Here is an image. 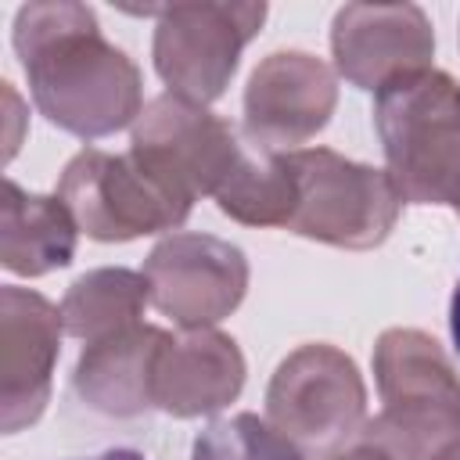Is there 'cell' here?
I'll use <instances>...</instances> for the list:
<instances>
[{"instance_id":"1","label":"cell","mask_w":460,"mask_h":460,"mask_svg":"<svg viewBox=\"0 0 460 460\" xmlns=\"http://www.w3.org/2000/svg\"><path fill=\"white\" fill-rule=\"evenodd\" d=\"M14 50L36 108L83 140L108 137L144 111L140 68L101 36L86 4H25L14 18Z\"/></svg>"},{"instance_id":"2","label":"cell","mask_w":460,"mask_h":460,"mask_svg":"<svg viewBox=\"0 0 460 460\" xmlns=\"http://www.w3.org/2000/svg\"><path fill=\"white\" fill-rule=\"evenodd\" d=\"M381 413L359 428L392 460H435L460 435V374L417 327H388L374 345Z\"/></svg>"},{"instance_id":"3","label":"cell","mask_w":460,"mask_h":460,"mask_svg":"<svg viewBox=\"0 0 460 460\" xmlns=\"http://www.w3.org/2000/svg\"><path fill=\"white\" fill-rule=\"evenodd\" d=\"M374 126L402 201L460 208V83L410 72L374 97Z\"/></svg>"},{"instance_id":"4","label":"cell","mask_w":460,"mask_h":460,"mask_svg":"<svg viewBox=\"0 0 460 460\" xmlns=\"http://www.w3.org/2000/svg\"><path fill=\"white\" fill-rule=\"evenodd\" d=\"M284 155L298 190L288 223L291 234L352 252L377 248L392 234L402 212V194L388 169L352 162L331 147H298Z\"/></svg>"},{"instance_id":"5","label":"cell","mask_w":460,"mask_h":460,"mask_svg":"<svg viewBox=\"0 0 460 460\" xmlns=\"http://www.w3.org/2000/svg\"><path fill=\"white\" fill-rule=\"evenodd\" d=\"M58 198L86 237L108 244L176 230L194 208L187 194L165 183L133 151L111 155L101 147H83L65 165Z\"/></svg>"},{"instance_id":"6","label":"cell","mask_w":460,"mask_h":460,"mask_svg":"<svg viewBox=\"0 0 460 460\" xmlns=\"http://www.w3.org/2000/svg\"><path fill=\"white\" fill-rule=\"evenodd\" d=\"M367 385L352 356L327 341L298 345L270 377L266 420L302 453L331 456L359 435Z\"/></svg>"},{"instance_id":"7","label":"cell","mask_w":460,"mask_h":460,"mask_svg":"<svg viewBox=\"0 0 460 460\" xmlns=\"http://www.w3.org/2000/svg\"><path fill=\"white\" fill-rule=\"evenodd\" d=\"M155 25V68L194 104H212L230 86L241 50L259 36L266 4H169L151 11Z\"/></svg>"},{"instance_id":"8","label":"cell","mask_w":460,"mask_h":460,"mask_svg":"<svg viewBox=\"0 0 460 460\" xmlns=\"http://www.w3.org/2000/svg\"><path fill=\"white\" fill-rule=\"evenodd\" d=\"M129 151L180 194L198 201L201 194H219V187L244 162L248 144L205 104L180 93H162L137 115Z\"/></svg>"},{"instance_id":"9","label":"cell","mask_w":460,"mask_h":460,"mask_svg":"<svg viewBox=\"0 0 460 460\" xmlns=\"http://www.w3.org/2000/svg\"><path fill=\"white\" fill-rule=\"evenodd\" d=\"M144 280L151 305L183 331L212 327L230 316L248 291V259L237 244L212 234H169L147 262Z\"/></svg>"},{"instance_id":"10","label":"cell","mask_w":460,"mask_h":460,"mask_svg":"<svg viewBox=\"0 0 460 460\" xmlns=\"http://www.w3.org/2000/svg\"><path fill=\"white\" fill-rule=\"evenodd\" d=\"M338 104L327 61L305 50H277L255 65L244 86V137L252 147L284 155L316 137Z\"/></svg>"},{"instance_id":"11","label":"cell","mask_w":460,"mask_h":460,"mask_svg":"<svg viewBox=\"0 0 460 460\" xmlns=\"http://www.w3.org/2000/svg\"><path fill=\"white\" fill-rule=\"evenodd\" d=\"M334 68L359 90H381L431 68L435 32L417 4H345L331 25Z\"/></svg>"},{"instance_id":"12","label":"cell","mask_w":460,"mask_h":460,"mask_svg":"<svg viewBox=\"0 0 460 460\" xmlns=\"http://www.w3.org/2000/svg\"><path fill=\"white\" fill-rule=\"evenodd\" d=\"M61 309L29 288L0 291V428L7 435L40 420L61 352Z\"/></svg>"},{"instance_id":"13","label":"cell","mask_w":460,"mask_h":460,"mask_svg":"<svg viewBox=\"0 0 460 460\" xmlns=\"http://www.w3.org/2000/svg\"><path fill=\"white\" fill-rule=\"evenodd\" d=\"M244 388V356L216 327L169 334L155 359V406L169 417H205L230 406Z\"/></svg>"},{"instance_id":"14","label":"cell","mask_w":460,"mask_h":460,"mask_svg":"<svg viewBox=\"0 0 460 460\" xmlns=\"http://www.w3.org/2000/svg\"><path fill=\"white\" fill-rule=\"evenodd\" d=\"M169 331L133 323L90 341L75 363V395L104 417H140L155 406V359Z\"/></svg>"},{"instance_id":"15","label":"cell","mask_w":460,"mask_h":460,"mask_svg":"<svg viewBox=\"0 0 460 460\" xmlns=\"http://www.w3.org/2000/svg\"><path fill=\"white\" fill-rule=\"evenodd\" d=\"M75 219L54 194H29L4 180L0 194V262L18 277H43L75 255Z\"/></svg>"},{"instance_id":"16","label":"cell","mask_w":460,"mask_h":460,"mask_svg":"<svg viewBox=\"0 0 460 460\" xmlns=\"http://www.w3.org/2000/svg\"><path fill=\"white\" fill-rule=\"evenodd\" d=\"M151 302L144 273L122 270V266H104L83 273L61 298V323L72 338L101 341L115 331H126L140 323L144 305Z\"/></svg>"},{"instance_id":"17","label":"cell","mask_w":460,"mask_h":460,"mask_svg":"<svg viewBox=\"0 0 460 460\" xmlns=\"http://www.w3.org/2000/svg\"><path fill=\"white\" fill-rule=\"evenodd\" d=\"M295 172L288 155H270L259 147H248L237 172L219 187L216 205L223 216L244 223V226H284L295 216Z\"/></svg>"},{"instance_id":"18","label":"cell","mask_w":460,"mask_h":460,"mask_svg":"<svg viewBox=\"0 0 460 460\" xmlns=\"http://www.w3.org/2000/svg\"><path fill=\"white\" fill-rule=\"evenodd\" d=\"M190 460H302V453L255 413L212 420L190 449Z\"/></svg>"},{"instance_id":"19","label":"cell","mask_w":460,"mask_h":460,"mask_svg":"<svg viewBox=\"0 0 460 460\" xmlns=\"http://www.w3.org/2000/svg\"><path fill=\"white\" fill-rule=\"evenodd\" d=\"M327 460H392L377 442H370V438H363V435H356L349 446H341V449H334Z\"/></svg>"},{"instance_id":"20","label":"cell","mask_w":460,"mask_h":460,"mask_svg":"<svg viewBox=\"0 0 460 460\" xmlns=\"http://www.w3.org/2000/svg\"><path fill=\"white\" fill-rule=\"evenodd\" d=\"M449 334H453V345L460 352V280L453 288V302H449Z\"/></svg>"},{"instance_id":"21","label":"cell","mask_w":460,"mask_h":460,"mask_svg":"<svg viewBox=\"0 0 460 460\" xmlns=\"http://www.w3.org/2000/svg\"><path fill=\"white\" fill-rule=\"evenodd\" d=\"M72 460H147V456L137 449H104L97 456H72Z\"/></svg>"},{"instance_id":"22","label":"cell","mask_w":460,"mask_h":460,"mask_svg":"<svg viewBox=\"0 0 460 460\" xmlns=\"http://www.w3.org/2000/svg\"><path fill=\"white\" fill-rule=\"evenodd\" d=\"M435 460H460V435H456V438H449V442L435 453Z\"/></svg>"},{"instance_id":"23","label":"cell","mask_w":460,"mask_h":460,"mask_svg":"<svg viewBox=\"0 0 460 460\" xmlns=\"http://www.w3.org/2000/svg\"><path fill=\"white\" fill-rule=\"evenodd\" d=\"M456 212H460V208H456Z\"/></svg>"}]
</instances>
